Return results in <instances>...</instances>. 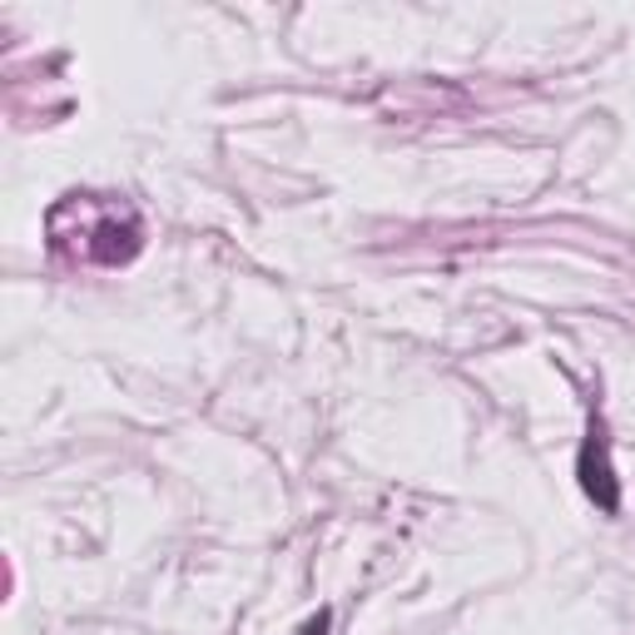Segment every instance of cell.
I'll list each match as a JSON object with an SVG mask.
<instances>
[{
    "instance_id": "3957f363",
    "label": "cell",
    "mask_w": 635,
    "mask_h": 635,
    "mask_svg": "<svg viewBox=\"0 0 635 635\" xmlns=\"http://www.w3.org/2000/svg\"><path fill=\"white\" fill-rule=\"evenodd\" d=\"M303 635H327V611H318V615H313V621H308V625H303Z\"/></svg>"
},
{
    "instance_id": "6da1fadb",
    "label": "cell",
    "mask_w": 635,
    "mask_h": 635,
    "mask_svg": "<svg viewBox=\"0 0 635 635\" xmlns=\"http://www.w3.org/2000/svg\"><path fill=\"white\" fill-rule=\"evenodd\" d=\"M85 214H89V224H85L79 258H89V263H125V258L139 248V218L129 214V208L85 198Z\"/></svg>"
},
{
    "instance_id": "7a4b0ae2",
    "label": "cell",
    "mask_w": 635,
    "mask_h": 635,
    "mask_svg": "<svg viewBox=\"0 0 635 635\" xmlns=\"http://www.w3.org/2000/svg\"><path fill=\"white\" fill-rule=\"evenodd\" d=\"M581 486L591 492V502L601 506V512H615V506H621V486H615L611 462H605V437H601V427H595L591 442L581 446Z\"/></svg>"
}]
</instances>
